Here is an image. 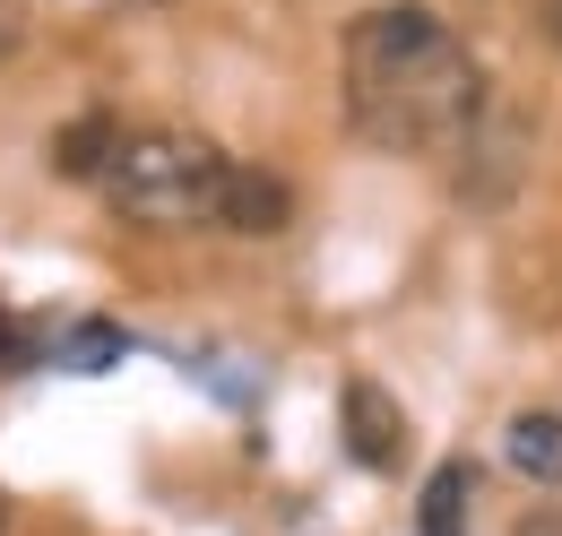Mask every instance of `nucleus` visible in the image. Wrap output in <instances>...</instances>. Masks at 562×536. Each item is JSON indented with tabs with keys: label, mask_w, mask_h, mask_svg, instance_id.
Here are the masks:
<instances>
[{
	"label": "nucleus",
	"mask_w": 562,
	"mask_h": 536,
	"mask_svg": "<svg viewBox=\"0 0 562 536\" xmlns=\"http://www.w3.org/2000/svg\"><path fill=\"white\" fill-rule=\"evenodd\" d=\"M338 96H347V131L363 147H381V156H450V138L485 104V69H476L468 35L441 9L381 0L338 44Z\"/></svg>",
	"instance_id": "1"
},
{
	"label": "nucleus",
	"mask_w": 562,
	"mask_h": 536,
	"mask_svg": "<svg viewBox=\"0 0 562 536\" xmlns=\"http://www.w3.org/2000/svg\"><path fill=\"white\" fill-rule=\"evenodd\" d=\"M225 174L234 156L209 147L200 131H122L113 165H104V200L122 225H147V234H191V225H216V200H225Z\"/></svg>",
	"instance_id": "2"
},
{
	"label": "nucleus",
	"mask_w": 562,
	"mask_h": 536,
	"mask_svg": "<svg viewBox=\"0 0 562 536\" xmlns=\"http://www.w3.org/2000/svg\"><path fill=\"white\" fill-rule=\"evenodd\" d=\"M450 200L476 208V216H502V208L528 191V165H537V113L519 104V96H493L476 104V122L450 138Z\"/></svg>",
	"instance_id": "3"
},
{
	"label": "nucleus",
	"mask_w": 562,
	"mask_h": 536,
	"mask_svg": "<svg viewBox=\"0 0 562 536\" xmlns=\"http://www.w3.org/2000/svg\"><path fill=\"white\" fill-rule=\"evenodd\" d=\"M338 415H347V450H355V459H363L372 476L407 459V415H398V399H390L381 381H347Z\"/></svg>",
	"instance_id": "4"
},
{
	"label": "nucleus",
	"mask_w": 562,
	"mask_h": 536,
	"mask_svg": "<svg viewBox=\"0 0 562 536\" xmlns=\"http://www.w3.org/2000/svg\"><path fill=\"white\" fill-rule=\"evenodd\" d=\"M285 225H294V191H285L278 174H260V165H234V174H225V200H216V234L269 243Z\"/></svg>",
	"instance_id": "5"
},
{
	"label": "nucleus",
	"mask_w": 562,
	"mask_h": 536,
	"mask_svg": "<svg viewBox=\"0 0 562 536\" xmlns=\"http://www.w3.org/2000/svg\"><path fill=\"white\" fill-rule=\"evenodd\" d=\"M502 459H510V476H528V484H562V415L554 406L510 415L502 424Z\"/></svg>",
	"instance_id": "6"
},
{
	"label": "nucleus",
	"mask_w": 562,
	"mask_h": 536,
	"mask_svg": "<svg viewBox=\"0 0 562 536\" xmlns=\"http://www.w3.org/2000/svg\"><path fill=\"white\" fill-rule=\"evenodd\" d=\"M113 147H122V122H70V131L53 138V165H61L70 182H104Z\"/></svg>",
	"instance_id": "7"
},
{
	"label": "nucleus",
	"mask_w": 562,
	"mask_h": 536,
	"mask_svg": "<svg viewBox=\"0 0 562 536\" xmlns=\"http://www.w3.org/2000/svg\"><path fill=\"white\" fill-rule=\"evenodd\" d=\"M468 493H476V476L459 468V459H450V468L432 476V484H424V511H416V536H468Z\"/></svg>",
	"instance_id": "8"
},
{
	"label": "nucleus",
	"mask_w": 562,
	"mask_h": 536,
	"mask_svg": "<svg viewBox=\"0 0 562 536\" xmlns=\"http://www.w3.org/2000/svg\"><path fill=\"white\" fill-rule=\"evenodd\" d=\"M122 346H131V337L113 330V321L78 330V337H70V372H113V364H122Z\"/></svg>",
	"instance_id": "9"
},
{
	"label": "nucleus",
	"mask_w": 562,
	"mask_h": 536,
	"mask_svg": "<svg viewBox=\"0 0 562 536\" xmlns=\"http://www.w3.org/2000/svg\"><path fill=\"white\" fill-rule=\"evenodd\" d=\"M528 18H537V35L562 53V0H528Z\"/></svg>",
	"instance_id": "10"
},
{
	"label": "nucleus",
	"mask_w": 562,
	"mask_h": 536,
	"mask_svg": "<svg viewBox=\"0 0 562 536\" xmlns=\"http://www.w3.org/2000/svg\"><path fill=\"white\" fill-rule=\"evenodd\" d=\"M18 44V0H0V53Z\"/></svg>",
	"instance_id": "11"
},
{
	"label": "nucleus",
	"mask_w": 562,
	"mask_h": 536,
	"mask_svg": "<svg viewBox=\"0 0 562 536\" xmlns=\"http://www.w3.org/2000/svg\"><path fill=\"white\" fill-rule=\"evenodd\" d=\"M0 536H9V493H0Z\"/></svg>",
	"instance_id": "12"
}]
</instances>
